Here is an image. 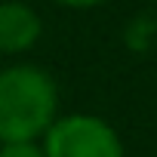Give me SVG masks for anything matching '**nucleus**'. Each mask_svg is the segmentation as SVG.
<instances>
[{"label":"nucleus","instance_id":"obj_3","mask_svg":"<svg viewBox=\"0 0 157 157\" xmlns=\"http://www.w3.org/2000/svg\"><path fill=\"white\" fill-rule=\"evenodd\" d=\"M43 34L40 13L25 0H0V56H22Z\"/></svg>","mask_w":157,"mask_h":157},{"label":"nucleus","instance_id":"obj_2","mask_svg":"<svg viewBox=\"0 0 157 157\" xmlns=\"http://www.w3.org/2000/svg\"><path fill=\"white\" fill-rule=\"evenodd\" d=\"M40 148L43 157H126L120 132L99 114H59Z\"/></svg>","mask_w":157,"mask_h":157},{"label":"nucleus","instance_id":"obj_5","mask_svg":"<svg viewBox=\"0 0 157 157\" xmlns=\"http://www.w3.org/2000/svg\"><path fill=\"white\" fill-rule=\"evenodd\" d=\"M52 3H59L65 10H99V6L111 3V0H52Z\"/></svg>","mask_w":157,"mask_h":157},{"label":"nucleus","instance_id":"obj_4","mask_svg":"<svg viewBox=\"0 0 157 157\" xmlns=\"http://www.w3.org/2000/svg\"><path fill=\"white\" fill-rule=\"evenodd\" d=\"M0 157H43L40 142H10L0 145Z\"/></svg>","mask_w":157,"mask_h":157},{"label":"nucleus","instance_id":"obj_1","mask_svg":"<svg viewBox=\"0 0 157 157\" xmlns=\"http://www.w3.org/2000/svg\"><path fill=\"white\" fill-rule=\"evenodd\" d=\"M59 117V86L40 65H10L0 71V145L40 142Z\"/></svg>","mask_w":157,"mask_h":157}]
</instances>
